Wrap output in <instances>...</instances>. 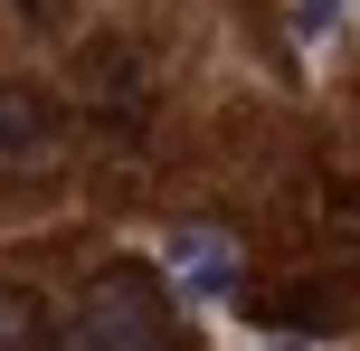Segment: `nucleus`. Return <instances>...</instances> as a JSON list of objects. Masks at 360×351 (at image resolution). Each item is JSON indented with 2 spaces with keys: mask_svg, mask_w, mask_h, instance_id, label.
Segmentation results:
<instances>
[{
  "mask_svg": "<svg viewBox=\"0 0 360 351\" xmlns=\"http://www.w3.org/2000/svg\"><path fill=\"white\" fill-rule=\"evenodd\" d=\"M332 10H342V0H294V38H323Z\"/></svg>",
  "mask_w": 360,
  "mask_h": 351,
  "instance_id": "6",
  "label": "nucleus"
},
{
  "mask_svg": "<svg viewBox=\"0 0 360 351\" xmlns=\"http://www.w3.org/2000/svg\"><path fill=\"white\" fill-rule=\"evenodd\" d=\"M247 314L266 323V333H332V323H351V285L285 276V285H266V295H247Z\"/></svg>",
  "mask_w": 360,
  "mask_h": 351,
  "instance_id": "2",
  "label": "nucleus"
},
{
  "mask_svg": "<svg viewBox=\"0 0 360 351\" xmlns=\"http://www.w3.org/2000/svg\"><path fill=\"white\" fill-rule=\"evenodd\" d=\"M57 143V105L48 86H29V76H0V162H29V152Z\"/></svg>",
  "mask_w": 360,
  "mask_h": 351,
  "instance_id": "3",
  "label": "nucleus"
},
{
  "mask_svg": "<svg viewBox=\"0 0 360 351\" xmlns=\"http://www.w3.org/2000/svg\"><path fill=\"white\" fill-rule=\"evenodd\" d=\"M0 351H76V333H57V323H48V304H38L29 285H10V276H0Z\"/></svg>",
  "mask_w": 360,
  "mask_h": 351,
  "instance_id": "5",
  "label": "nucleus"
},
{
  "mask_svg": "<svg viewBox=\"0 0 360 351\" xmlns=\"http://www.w3.org/2000/svg\"><path fill=\"white\" fill-rule=\"evenodd\" d=\"M171 285L180 295H228L237 285V238L228 228H180L171 238Z\"/></svg>",
  "mask_w": 360,
  "mask_h": 351,
  "instance_id": "4",
  "label": "nucleus"
},
{
  "mask_svg": "<svg viewBox=\"0 0 360 351\" xmlns=\"http://www.w3.org/2000/svg\"><path fill=\"white\" fill-rule=\"evenodd\" d=\"M76 351H199L152 266H105L76 304Z\"/></svg>",
  "mask_w": 360,
  "mask_h": 351,
  "instance_id": "1",
  "label": "nucleus"
},
{
  "mask_svg": "<svg viewBox=\"0 0 360 351\" xmlns=\"http://www.w3.org/2000/svg\"><path fill=\"white\" fill-rule=\"evenodd\" d=\"M275 351H294V342H275Z\"/></svg>",
  "mask_w": 360,
  "mask_h": 351,
  "instance_id": "7",
  "label": "nucleus"
}]
</instances>
